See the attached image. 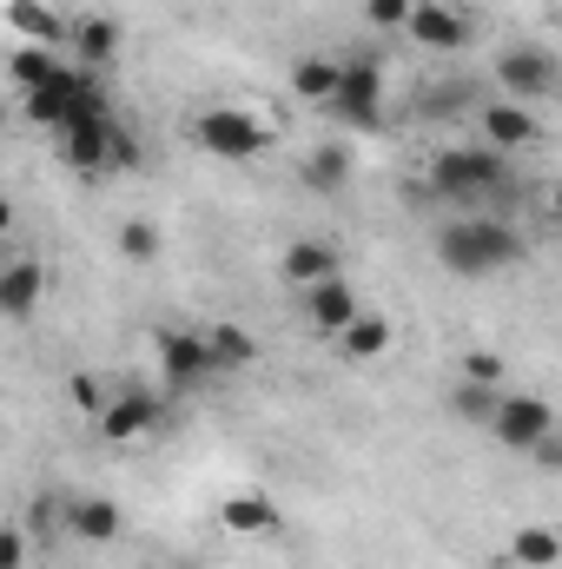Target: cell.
<instances>
[{
	"instance_id": "obj_1",
	"label": "cell",
	"mask_w": 562,
	"mask_h": 569,
	"mask_svg": "<svg viewBox=\"0 0 562 569\" xmlns=\"http://www.w3.org/2000/svg\"><path fill=\"white\" fill-rule=\"evenodd\" d=\"M423 199H443V206H463L476 212L483 199H510V152L496 146H436L430 166H423Z\"/></svg>"
},
{
	"instance_id": "obj_2",
	"label": "cell",
	"mask_w": 562,
	"mask_h": 569,
	"mask_svg": "<svg viewBox=\"0 0 562 569\" xmlns=\"http://www.w3.org/2000/svg\"><path fill=\"white\" fill-rule=\"evenodd\" d=\"M436 259H443V272H456V279H490V272H510V266L523 259V232H516L510 219L470 212V219L436 226Z\"/></svg>"
},
{
	"instance_id": "obj_3",
	"label": "cell",
	"mask_w": 562,
	"mask_h": 569,
	"mask_svg": "<svg viewBox=\"0 0 562 569\" xmlns=\"http://www.w3.org/2000/svg\"><path fill=\"white\" fill-rule=\"evenodd\" d=\"M152 351H159V391L165 398H192L205 378H219V358H212L205 331H159Z\"/></svg>"
},
{
	"instance_id": "obj_4",
	"label": "cell",
	"mask_w": 562,
	"mask_h": 569,
	"mask_svg": "<svg viewBox=\"0 0 562 569\" xmlns=\"http://www.w3.org/2000/svg\"><path fill=\"white\" fill-rule=\"evenodd\" d=\"M490 80L503 87V100H523V107H536V100H550L562 87V67L550 47H530V40H516V47H503L496 53V67H490Z\"/></svg>"
},
{
	"instance_id": "obj_5",
	"label": "cell",
	"mask_w": 562,
	"mask_h": 569,
	"mask_svg": "<svg viewBox=\"0 0 562 569\" xmlns=\"http://www.w3.org/2000/svg\"><path fill=\"white\" fill-rule=\"evenodd\" d=\"M192 140L205 146L212 159H259L272 146V127L252 120V113H239V107H212V113L192 120Z\"/></svg>"
},
{
	"instance_id": "obj_6",
	"label": "cell",
	"mask_w": 562,
	"mask_h": 569,
	"mask_svg": "<svg viewBox=\"0 0 562 569\" xmlns=\"http://www.w3.org/2000/svg\"><path fill=\"white\" fill-rule=\"evenodd\" d=\"M331 113L358 133H378L384 127V67L378 60H344V80H338V100Z\"/></svg>"
},
{
	"instance_id": "obj_7",
	"label": "cell",
	"mask_w": 562,
	"mask_h": 569,
	"mask_svg": "<svg viewBox=\"0 0 562 569\" xmlns=\"http://www.w3.org/2000/svg\"><path fill=\"white\" fill-rule=\"evenodd\" d=\"M113 133H120L113 107H93V113L67 120L53 140H60V159H67L73 172H107V166H113Z\"/></svg>"
},
{
	"instance_id": "obj_8",
	"label": "cell",
	"mask_w": 562,
	"mask_h": 569,
	"mask_svg": "<svg viewBox=\"0 0 562 569\" xmlns=\"http://www.w3.org/2000/svg\"><path fill=\"white\" fill-rule=\"evenodd\" d=\"M490 437H496L503 450L530 457V450H536L543 437H556V411H550L543 398H530V391H503V411H496Z\"/></svg>"
},
{
	"instance_id": "obj_9",
	"label": "cell",
	"mask_w": 562,
	"mask_h": 569,
	"mask_svg": "<svg viewBox=\"0 0 562 569\" xmlns=\"http://www.w3.org/2000/svg\"><path fill=\"white\" fill-rule=\"evenodd\" d=\"M165 425V391H145V385H127L113 405H107V418H100V437L107 443H140L145 430Z\"/></svg>"
},
{
	"instance_id": "obj_10",
	"label": "cell",
	"mask_w": 562,
	"mask_h": 569,
	"mask_svg": "<svg viewBox=\"0 0 562 569\" xmlns=\"http://www.w3.org/2000/svg\"><path fill=\"white\" fill-rule=\"evenodd\" d=\"M404 33L418 40L423 53H463L476 27H470V13H456V7H443V0H418V13H411Z\"/></svg>"
},
{
	"instance_id": "obj_11",
	"label": "cell",
	"mask_w": 562,
	"mask_h": 569,
	"mask_svg": "<svg viewBox=\"0 0 562 569\" xmlns=\"http://www.w3.org/2000/svg\"><path fill=\"white\" fill-rule=\"evenodd\" d=\"M476 133L483 146H496V152H523V146H536V113L523 107V100H483L476 107Z\"/></svg>"
},
{
	"instance_id": "obj_12",
	"label": "cell",
	"mask_w": 562,
	"mask_h": 569,
	"mask_svg": "<svg viewBox=\"0 0 562 569\" xmlns=\"http://www.w3.org/2000/svg\"><path fill=\"white\" fill-rule=\"evenodd\" d=\"M284 284H298V291H311V284L338 279V246L331 239H298V246H284Z\"/></svg>"
},
{
	"instance_id": "obj_13",
	"label": "cell",
	"mask_w": 562,
	"mask_h": 569,
	"mask_svg": "<svg viewBox=\"0 0 562 569\" xmlns=\"http://www.w3.org/2000/svg\"><path fill=\"white\" fill-rule=\"evenodd\" d=\"M304 311H311V325H318L324 338H338V331L358 318V291H351L344 272H338V279H324V284H311V291H304Z\"/></svg>"
},
{
	"instance_id": "obj_14",
	"label": "cell",
	"mask_w": 562,
	"mask_h": 569,
	"mask_svg": "<svg viewBox=\"0 0 562 569\" xmlns=\"http://www.w3.org/2000/svg\"><path fill=\"white\" fill-rule=\"evenodd\" d=\"M73 53H80L87 73H107V67L120 60V20H107V13L73 20Z\"/></svg>"
},
{
	"instance_id": "obj_15",
	"label": "cell",
	"mask_w": 562,
	"mask_h": 569,
	"mask_svg": "<svg viewBox=\"0 0 562 569\" xmlns=\"http://www.w3.org/2000/svg\"><path fill=\"white\" fill-rule=\"evenodd\" d=\"M67 537H80V543H113V537H120V503H113V497H67Z\"/></svg>"
},
{
	"instance_id": "obj_16",
	"label": "cell",
	"mask_w": 562,
	"mask_h": 569,
	"mask_svg": "<svg viewBox=\"0 0 562 569\" xmlns=\"http://www.w3.org/2000/svg\"><path fill=\"white\" fill-rule=\"evenodd\" d=\"M40 291H47V266L40 259H7V272H0V311L7 318H27L40 305Z\"/></svg>"
},
{
	"instance_id": "obj_17",
	"label": "cell",
	"mask_w": 562,
	"mask_h": 569,
	"mask_svg": "<svg viewBox=\"0 0 562 569\" xmlns=\"http://www.w3.org/2000/svg\"><path fill=\"white\" fill-rule=\"evenodd\" d=\"M298 179H304V192H344V186H351V152L338 140L311 146L304 166H298Z\"/></svg>"
},
{
	"instance_id": "obj_18",
	"label": "cell",
	"mask_w": 562,
	"mask_h": 569,
	"mask_svg": "<svg viewBox=\"0 0 562 569\" xmlns=\"http://www.w3.org/2000/svg\"><path fill=\"white\" fill-rule=\"evenodd\" d=\"M7 27L27 33V47H60V40H73V27H67L53 7H40V0H13V7H7Z\"/></svg>"
},
{
	"instance_id": "obj_19",
	"label": "cell",
	"mask_w": 562,
	"mask_h": 569,
	"mask_svg": "<svg viewBox=\"0 0 562 569\" xmlns=\"http://www.w3.org/2000/svg\"><path fill=\"white\" fill-rule=\"evenodd\" d=\"M338 80H344V60H324V53H304L291 67V93L311 100V107H331L338 100Z\"/></svg>"
},
{
	"instance_id": "obj_20",
	"label": "cell",
	"mask_w": 562,
	"mask_h": 569,
	"mask_svg": "<svg viewBox=\"0 0 562 569\" xmlns=\"http://www.w3.org/2000/svg\"><path fill=\"white\" fill-rule=\"evenodd\" d=\"M219 523L232 537H272L279 530V510H272V497H225L219 503Z\"/></svg>"
},
{
	"instance_id": "obj_21",
	"label": "cell",
	"mask_w": 562,
	"mask_h": 569,
	"mask_svg": "<svg viewBox=\"0 0 562 569\" xmlns=\"http://www.w3.org/2000/svg\"><path fill=\"white\" fill-rule=\"evenodd\" d=\"M205 345H212L219 371H245V365H259V338H252L245 325H232V318H219V325L205 331Z\"/></svg>"
},
{
	"instance_id": "obj_22",
	"label": "cell",
	"mask_w": 562,
	"mask_h": 569,
	"mask_svg": "<svg viewBox=\"0 0 562 569\" xmlns=\"http://www.w3.org/2000/svg\"><path fill=\"white\" fill-rule=\"evenodd\" d=\"M510 563H523V569H562V537H556V530H543V523H523V530L510 537Z\"/></svg>"
},
{
	"instance_id": "obj_23",
	"label": "cell",
	"mask_w": 562,
	"mask_h": 569,
	"mask_svg": "<svg viewBox=\"0 0 562 569\" xmlns=\"http://www.w3.org/2000/svg\"><path fill=\"white\" fill-rule=\"evenodd\" d=\"M470 107H483L470 80H443V87H418V120H456V113H470Z\"/></svg>"
},
{
	"instance_id": "obj_24",
	"label": "cell",
	"mask_w": 562,
	"mask_h": 569,
	"mask_svg": "<svg viewBox=\"0 0 562 569\" xmlns=\"http://www.w3.org/2000/svg\"><path fill=\"white\" fill-rule=\"evenodd\" d=\"M450 411H456L463 425L490 430L496 425V411H503V385H470V378H463V385L450 391Z\"/></svg>"
},
{
	"instance_id": "obj_25",
	"label": "cell",
	"mask_w": 562,
	"mask_h": 569,
	"mask_svg": "<svg viewBox=\"0 0 562 569\" xmlns=\"http://www.w3.org/2000/svg\"><path fill=\"white\" fill-rule=\"evenodd\" d=\"M338 345H344V358H378V351L391 345V318H378V311H358V318L338 331Z\"/></svg>"
},
{
	"instance_id": "obj_26",
	"label": "cell",
	"mask_w": 562,
	"mask_h": 569,
	"mask_svg": "<svg viewBox=\"0 0 562 569\" xmlns=\"http://www.w3.org/2000/svg\"><path fill=\"white\" fill-rule=\"evenodd\" d=\"M7 73H13V87H20V100H27V93H40V87L60 73V60H53V47H20V53L7 60Z\"/></svg>"
},
{
	"instance_id": "obj_27",
	"label": "cell",
	"mask_w": 562,
	"mask_h": 569,
	"mask_svg": "<svg viewBox=\"0 0 562 569\" xmlns=\"http://www.w3.org/2000/svg\"><path fill=\"white\" fill-rule=\"evenodd\" d=\"M120 252H127L133 266H152V259H159V226H145V219H127V226H120Z\"/></svg>"
},
{
	"instance_id": "obj_28",
	"label": "cell",
	"mask_w": 562,
	"mask_h": 569,
	"mask_svg": "<svg viewBox=\"0 0 562 569\" xmlns=\"http://www.w3.org/2000/svg\"><path fill=\"white\" fill-rule=\"evenodd\" d=\"M67 398H73L93 425H100V418H107V405H113V398L100 391V378H93V371H73V378H67Z\"/></svg>"
},
{
	"instance_id": "obj_29",
	"label": "cell",
	"mask_w": 562,
	"mask_h": 569,
	"mask_svg": "<svg viewBox=\"0 0 562 569\" xmlns=\"http://www.w3.org/2000/svg\"><path fill=\"white\" fill-rule=\"evenodd\" d=\"M411 13H418V0H364V20L384 27V33L391 27H411Z\"/></svg>"
},
{
	"instance_id": "obj_30",
	"label": "cell",
	"mask_w": 562,
	"mask_h": 569,
	"mask_svg": "<svg viewBox=\"0 0 562 569\" xmlns=\"http://www.w3.org/2000/svg\"><path fill=\"white\" fill-rule=\"evenodd\" d=\"M463 378H470V385H503V358L470 351V358H463Z\"/></svg>"
},
{
	"instance_id": "obj_31",
	"label": "cell",
	"mask_w": 562,
	"mask_h": 569,
	"mask_svg": "<svg viewBox=\"0 0 562 569\" xmlns=\"http://www.w3.org/2000/svg\"><path fill=\"white\" fill-rule=\"evenodd\" d=\"M550 219L562 226V186H550Z\"/></svg>"
},
{
	"instance_id": "obj_32",
	"label": "cell",
	"mask_w": 562,
	"mask_h": 569,
	"mask_svg": "<svg viewBox=\"0 0 562 569\" xmlns=\"http://www.w3.org/2000/svg\"><path fill=\"white\" fill-rule=\"evenodd\" d=\"M165 569H192V563H165Z\"/></svg>"
}]
</instances>
